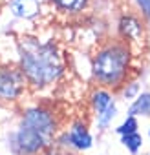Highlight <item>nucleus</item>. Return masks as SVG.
<instances>
[{
    "label": "nucleus",
    "mask_w": 150,
    "mask_h": 155,
    "mask_svg": "<svg viewBox=\"0 0 150 155\" xmlns=\"http://www.w3.org/2000/svg\"><path fill=\"white\" fill-rule=\"evenodd\" d=\"M19 66L31 88L51 86L62 75V57L55 42L24 37L19 42Z\"/></svg>",
    "instance_id": "obj_1"
},
{
    "label": "nucleus",
    "mask_w": 150,
    "mask_h": 155,
    "mask_svg": "<svg viewBox=\"0 0 150 155\" xmlns=\"http://www.w3.org/2000/svg\"><path fill=\"white\" fill-rule=\"evenodd\" d=\"M132 49L123 38H114L103 44L92 58V75L99 88L119 90L130 75Z\"/></svg>",
    "instance_id": "obj_2"
},
{
    "label": "nucleus",
    "mask_w": 150,
    "mask_h": 155,
    "mask_svg": "<svg viewBox=\"0 0 150 155\" xmlns=\"http://www.w3.org/2000/svg\"><path fill=\"white\" fill-rule=\"evenodd\" d=\"M20 124L26 126L28 130H31L33 133H37V135L46 142L48 148L55 142L57 130H59V120H57V115H55L53 110H49V108H46V106H33V108H28V110L22 113Z\"/></svg>",
    "instance_id": "obj_3"
},
{
    "label": "nucleus",
    "mask_w": 150,
    "mask_h": 155,
    "mask_svg": "<svg viewBox=\"0 0 150 155\" xmlns=\"http://www.w3.org/2000/svg\"><path fill=\"white\" fill-rule=\"evenodd\" d=\"M29 82L20 66H0V104H11L24 97Z\"/></svg>",
    "instance_id": "obj_4"
},
{
    "label": "nucleus",
    "mask_w": 150,
    "mask_h": 155,
    "mask_svg": "<svg viewBox=\"0 0 150 155\" xmlns=\"http://www.w3.org/2000/svg\"><path fill=\"white\" fill-rule=\"evenodd\" d=\"M117 33H119V38H123L128 44H134V42H139L143 38L145 24L137 15L124 13V15H121L119 22H117Z\"/></svg>",
    "instance_id": "obj_5"
},
{
    "label": "nucleus",
    "mask_w": 150,
    "mask_h": 155,
    "mask_svg": "<svg viewBox=\"0 0 150 155\" xmlns=\"http://www.w3.org/2000/svg\"><path fill=\"white\" fill-rule=\"evenodd\" d=\"M60 140H68V142H66L68 146L79 150V151H84V150L92 148V142H94V139H92V135H90L86 124H83V122L71 124V128L60 137Z\"/></svg>",
    "instance_id": "obj_6"
},
{
    "label": "nucleus",
    "mask_w": 150,
    "mask_h": 155,
    "mask_svg": "<svg viewBox=\"0 0 150 155\" xmlns=\"http://www.w3.org/2000/svg\"><path fill=\"white\" fill-rule=\"evenodd\" d=\"M9 9L17 18L31 20L40 13V2L39 0H11Z\"/></svg>",
    "instance_id": "obj_7"
},
{
    "label": "nucleus",
    "mask_w": 150,
    "mask_h": 155,
    "mask_svg": "<svg viewBox=\"0 0 150 155\" xmlns=\"http://www.w3.org/2000/svg\"><path fill=\"white\" fill-rule=\"evenodd\" d=\"M112 102H114V97L106 88H97L92 93V108H94L95 115H101Z\"/></svg>",
    "instance_id": "obj_8"
},
{
    "label": "nucleus",
    "mask_w": 150,
    "mask_h": 155,
    "mask_svg": "<svg viewBox=\"0 0 150 155\" xmlns=\"http://www.w3.org/2000/svg\"><path fill=\"white\" fill-rule=\"evenodd\" d=\"M128 113L134 115V117H137V115L150 117V93H141V95H137L135 101L132 102Z\"/></svg>",
    "instance_id": "obj_9"
},
{
    "label": "nucleus",
    "mask_w": 150,
    "mask_h": 155,
    "mask_svg": "<svg viewBox=\"0 0 150 155\" xmlns=\"http://www.w3.org/2000/svg\"><path fill=\"white\" fill-rule=\"evenodd\" d=\"M53 6L60 11H70V13H77L83 11L88 4V0H51Z\"/></svg>",
    "instance_id": "obj_10"
},
{
    "label": "nucleus",
    "mask_w": 150,
    "mask_h": 155,
    "mask_svg": "<svg viewBox=\"0 0 150 155\" xmlns=\"http://www.w3.org/2000/svg\"><path fill=\"white\" fill-rule=\"evenodd\" d=\"M121 142H123V146H124L132 155H135V153L141 150V146H143V137H141L137 131H134V133L121 135Z\"/></svg>",
    "instance_id": "obj_11"
},
{
    "label": "nucleus",
    "mask_w": 150,
    "mask_h": 155,
    "mask_svg": "<svg viewBox=\"0 0 150 155\" xmlns=\"http://www.w3.org/2000/svg\"><path fill=\"white\" fill-rule=\"evenodd\" d=\"M117 115V106H115V102H112L101 115H97V124H99V128H106L110 122H112V119Z\"/></svg>",
    "instance_id": "obj_12"
},
{
    "label": "nucleus",
    "mask_w": 150,
    "mask_h": 155,
    "mask_svg": "<svg viewBox=\"0 0 150 155\" xmlns=\"http://www.w3.org/2000/svg\"><path fill=\"white\" fill-rule=\"evenodd\" d=\"M137 119L134 117V115H128L126 117V120L117 128V133L119 135H126V133H134V131H137Z\"/></svg>",
    "instance_id": "obj_13"
},
{
    "label": "nucleus",
    "mask_w": 150,
    "mask_h": 155,
    "mask_svg": "<svg viewBox=\"0 0 150 155\" xmlns=\"http://www.w3.org/2000/svg\"><path fill=\"white\" fill-rule=\"evenodd\" d=\"M137 8L141 9V15H143V20L150 26V0H135Z\"/></svg>",
    "instance_id": "obj_14"
},
{
    "label": "nucleus",
    "mask_w": 150,
    "mask_h": 155,
    "mask_svg": "<svg viewBox=\"0 0 150 155\" xmlns=\"http://www.w3.org/2000/svg\"><path fill=\"white\" fill-rule=\"evenodd\" d=\"M137 93H139V84H137V82L124 84V88H123V97H124V99H135Z\"/></svg>",
    "instance_id": "obj_15"
},
{
    "label": "nucleus",
    "mask_w": 150,
    "mask_h": 155,
    "mask_svg": "<svg viewBox=\"0 0 150 155\" xmlns=\"http://www.w3.org/2000/svg\"><path fill=\"white\" fill-rule=\"evenodd\" d=\"M42 155H75V153H71V151H68V150H64L62 146H57V148H53V146H49Z\"/></svg>",
    "instance_id": "obj_16"
},
{
    "label": "nucleus",
    "mask_w": 150,
    "mask_h": 155,
    "mask_svg": "<svg viewBox=\"0 0 150 155\" xmlns=\"http://www.w3.org/2000/svg\"><path fill=\"white\" fill-rule=\"evenodd\" d=\"M148 137H150V130H148Z\"/></svg>",
    "instance_id": "obj_17"
},
{
    "label": "nucleus",
    "mask_w": 150,
    "mask_h": 155,
    "mask_svg": "<svg viewBox=\"0 0 150 155\" xmlns=\"http://www.w3.org/2000/svg\"><path fill=\"white\" fill-rule=\"evenodd\" d=\"M148 155H150V153H148Z\"/></svg>",
    "instance_id": "obj_18"
}]
</instances>
